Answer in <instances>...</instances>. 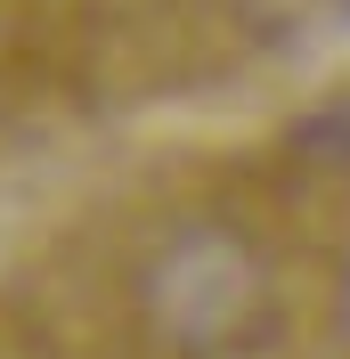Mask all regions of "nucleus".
Instances as JSON below:
<instances>
[{"label":"nucleus","mask_w":350,"mask_h":359,"mask_svg":"<svg viewBox=\"0 0 350 359\" xmlns=\"http://www.w3.org/2000/svg\"><path fill=\"white\" fill-rule=\"evenodd\" d=\"M269 302V278H261V253L244 245L237 229L220 221H188L172 245L147 262V311L155 327L188 351H220L237 343Z\"/></svg>","instance_id":"f257e3e1"},{"label":"nucleus","mask_w":350,"mask_h":359,"mask_svg":"<svg viewBox=\"0 0 350 359\" xmlns=\"http://www.w3.org/2000/svg\"><path fill=\"white\" fill-rule=\"evenodd\" d=\"M342 327H350V278H342Z\"/></svg>","instance_id":"f03ea898"}]
</instances>
